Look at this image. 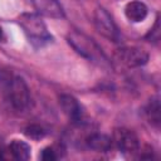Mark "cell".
Here are the masks:
<instances>
[{
	"label": "cell",
	"mask_w": 161,
	"mask_h": 161,
	"mask_svg": "<svg viewBox=\"0 0 161 161\" xmlns=\"http://www.w3.org/2000/svg\"><path fill=\"white\" fill-rule=\"evenodd\" d=\"M86 145L88 148L97 152H107L112 147V138L104 133H92L86 138Z\"/></svg>",
	"instance_id": "30bf717a"
},
{
	"label": "cell",
	"mask_w": 161,
	"mask_h": 161,
	"mask_svg": "<svg viewBox=\"0 0 161 161\" xmlns=\"http://www.w3.org/2000/svg\"><path fill=\"white\" fill-rule=\"evenodd\" d=\"M67 42L75 50V53H78L87 60L94 63L96 65L102 68L111 67V62L103 53L102 48L87 34L79 30H72L67 35Z\"/></svg>",
	"instance_id": "6da1fadb"
},
{
	"label": "cell",
	"mask_w": 161,
	"mask_h": 161,
	"mask_svg": "<svg viewBox=\"0 0 161 161\" xmlns=\"http://www.w3.org/2000/svg\"><path fill=\"white\" fill-rule=\"evenodd\" d=\"M114 59L127 68H136L148 62V53L138 47H121L114 52Z\"/></svg>",
	"instance_id": "8992f818"
},
{
	"label": "cell",
	"mask_w": 161,
	"mask_h": 161,
	"mask_svg": "<svg viewBox=\"0 0 161 161\" xmlns=\"http://www.w3.org/2000/svg\"><path fill=\"white\" fill-rule=\"evenodd\" d=\"M3 92L11 104V107L16 111H24L29 107L30 103V92L25 80L19 75H5L1 78Z\"/></svg>",
	"instance_id": "3957f363"
},
{
	"label": "cell",
	"mask_w": 161,
	"mask_h": 161,
	"mask_svg": "<svg viewBox=\"0 0 161 161\" xmlns=\"http://www.w3.org/2000/svg\"><path fill=\"white\" fill-rule=\"evenodd\" d=\"M31 148L30 146L21 140H13L9 145V152L13 158L19 160V161H26L30 158V152Z\"/></svg>",
	"instance_id": "7c38bea8"
},
{
	"label": "cell",
	"mask_w": 161,
	"mask_h": 161,
	"mask_svg": "<svg viewBox=\"0 0 161 161\" xmlns=\"http://www.w3.org/2000/svg\"><path fill=\"white\" fill-rule=\"evenodd\" d=\"M145 114L147 121L156 128L160 127L161 123V107H160V98L153 97L148 101L146 108H145Z\"/></svg>",
	"instance_id": "8fae6325"
},
{
	"label": "cell",
	"mask_w": 161,
	"mask_h": 161,
	"mask_svg": "<svg viewBox=\"0 0 161 161\" xmlns=\"http://www.w3.org/2000/svg\"><path fill=\"white\" fill-rule=\"evenodd\" d=\"M160 38V23H158V18H156L155 25L152 29H150V31L146 35V39L150 42H157Z\"/></svg>",
	"instance_id": "9a60e30c"
},
{
	"label": "cell",
	"mask_w": 161,
	"mask_h": 161,
	"mask_svg": "<svg viewBox=\"0 0 161 161\" xmlns=\"http://www.w3.org/2000/svg\"><path fill=\"white\" fill-rule=\"evenodd\" d=\"M59 106L63 109L64 114L68 117V119L73 125L80 126V125H84L87 122V114H86L82 104L73 96L62 94L59 97Z\"/></svg>",
	"instance_id": "52a82bcc"
},
{
	"label": "cell",
	"mask_w": 161,
	"mask_h": 161,
	"mask_svg": "<svg viewBox=\"0 0 161 161\" xmlns=\"http://www.w3.org/2000/svg\"><path fill=\"white\" fill-rule=\"evenodd\" d=\"M24 133H25L26 137H29L31 140H40V138L45 137L47 131L40 125H29L24 130Z\"/></svg>",
	"instance_id": "4fadbf2b"
},
{
	"label": "cell",
	"mask_w": 161,
	"mask_h": 161,
	"mask_svg": "<svg viewBox=\"0 0 161 161\" xmlns=\"http://www.w3.org/2000/svg\"><path fill=\"white\" fill-rule=\"evenodd\" d=\"M125 15L132 23H141L148 15V8L140 0H132L125 6Z\"/></svg>",
	"instance_id": "9c48e42d"
},
{
	"label": "cell",
	"mask_w": 161,
	"mask_h": 161,
	"mask_svg": "<svg viewBox=\"0 0 161 161\" xmlns=\"http://www.w3.org/2000/svg\"><path fill=\"white\" fill-rule=\"evenodd\" d=\"M112 143L119 150L121 153H123L126 156H133V155L138 153V151L141 150L140 138L132 130L126 128V127L114 130L113 137H112Z\"/></svg>",
	"instance_id": "277c9868"
},
{
	"label": "cell",
	"mask_w": 161,
	"mask_h": 161,
	"mask_svg": "<svg viewBox=\"0 0 161 161\" xmlns=\"http://www.w3.org/2000/svg\"><path fill=\"white\" fill-rule=\"evenodd\" d=\"M93 23H94L97 31L102 36H104L106 39H108L111 42L119 40L121 35H119L118 28L106 9H103L101 6L96 8V10L93 13Z\"/></svg>",
	"instance_id": "5b68a950"
},
{
	"label": "cell",
	"mask_w": 161,
	"mask_h": 161,
	"mask_svg": "<svg viewBox=\"0 0 161 161\" xmlns=\"http://www.w3.org/2000/svg\"><path fill=\"white\" fill-rule=\"evenodd\" d=\"M38 14L52 18V19H63L65 16L63 5L59 0H30Z\"/></svg>",
	"instance_id": "ba28073f"
},
{
	"label": "cell",
	"mask_w": 161,
	"mask_h": 161,
	"mask_svg": "<svg viewBox=\"0 0 161 161\" xmlns=\"http://www.w3.org/2000/svg\"><path fill=\"white\" fill-rule=\"evenodd\" d=\"M18 23L21 26L24 34L26 35L29 43H31L34 47L40 48L53 40V36L49 33L47 24L39 14L23 13L18 18Z\"/></svg>",
	"instance_id": "7a4b0ae2"
},
{
	"label": "cell",
	"mask_w": 161,
	"mask_h": 161,
	"mask_svg": "<svg viewBox=\"0 0 161 161\" xmlns=\"http://www.w3.org/2000/svg\"><path fill=\"white\" fill-rule=\"evenodd\" d=\"M39 157H40L43 161H54V160L58 158V155H57V151H55L53 147L48 146V147H45V148L42 150Z\"/></svg>",
	"instance_id": "5bb4252c"
},
{
	"label": "cell",
	"mask_w": 161,
	"mask_h": 161,
	"mask_svg": "<svg viewBox=\"0 0 161 161\" xmlns=\"http://www.w3.org/2000/svg\"><path fill=\"white\" fill-rule=\"evenodd\" d=\"M5 39V35H4V31H3V29L0 28V40H4Z\"/></svg>",
	"instance_id": "2e32d148"
}]
</instances>
